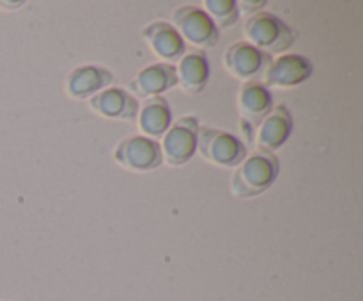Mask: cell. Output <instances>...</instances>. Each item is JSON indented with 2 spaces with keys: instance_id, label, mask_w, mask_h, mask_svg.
Instances as JSON below:
<instances>
[{
  "instance_id": "12",
  "label": "cell",
  "mask_w": 363,
  "mask_h": 301,
  "mask_svg": "<svg viewBox=\"0 0 363 301\" xmlns=\"http://www.w3.org/2000/svg\"><path fill=\"white\" fill-rule=\"evenodd\" d=\"M174 85H177L176 66L158 62L144 67V69L131 80L130 91L133 92L137 98L149 99L163 94V92H167L169 89H172Z\"/></svg>"
},
{
  "instance_id": "16",
  "label": "cell",
  "mask_w": 363,
  "mask_h": 301,
  "mask_svg": "<svg viewBox=\"0 0 363 301\" xmlns=\"http://www.w3.org/2000/svg\"><path fill=\"white\" fill-rule=\"evenodd\" d=\"M238 108L245 123H261L262 117L272 110V94L261 81H247L238 96Z\"/></svg>"
},
{
  "instance_id": "13",
  "label": "cell",
  "mask_w": 363,
  "mask_h": 301,
  "mask_svg": "<svg viewBox=\"0 0 363 301\" xmlns=\"http://www.w3.org/2000/svg\"><path fill=\"white\" fill-rule=\"evenodd\" d=\"M113 74L94 64H85L71 71L66 78V92L74 99H87L112 84Z\"/></svg>"
},
{
  "instance_id": "14",
  "label": "cell",
  "mask_w": 363,
  "mask_h": 301,
  "mask_svg": "<svg viewBox=\"0 0 363 301\" xmlns=\"http://www.w3.org/2000/svg\"><path fill=\"white\" fill-rule=\"evenodd\" d=\"M177 85L190 94H201L209 80V62L202 52H186L176 66Z\"/></svg>"
},
{
  "instance_id": "2",
  "label": "cell",
  "mask_w": 363,
  "mask_h": 301,
  "mask_svg": "<svg viewBox=\"0 0 363 301\" xmlns=\"http://www.w3.org/2000/svg\"><path fill=\"white\" fill-rule=\"evenodd\" d=\"M279 174V161L273 154L255 152L245 158L230 177V190L236 197L250 198L264 193Z\"/></svg>"
},
{
  "instance_id": "15",
  "label": "cell",
  "mask_w": 363,
  "mask_h": 301,
  "mask_svg": "<svg viewBox=\"0 0 363 301\" xmlns=\"http://www.w3.org/2000/svg\"><path fill=\"white\" fill-rule=\"evenodd\" d=\"M137 117L140 133L152 140L163 137L172 124V112L167 99L162 96L145 99L144 105L138 108Z\"/></svg>"
},
{
  "instance_id": "11",
  "label": "cell",
  "mask_w": 363,
  "mask_h": 301,
  "mask_svg": "<svg viewBox=\"0 0 363 301\" xmlns=\"http://www.w3.org/2000/svg\"><path fill=\"white\" fill-rule=\"evenodd\" d=\"M145 42L155 52L156 57L165 60V64L176 62L186 53V45L177 34L172 23L167 21H152L142 30Z\"/></svg>"
},
{
  "instance_id": "19",
  "label": "cell",
  "mask_w": 363,
  "mask_h": 301,
  "mask_svg": "<svg viewBox=\"0 0 363 301\" xmlns=\"http://www.w3.org/2000/svg\"><path fill=\"white\" fill-rule=\"evenodd\" d=\"M0 6H9V7H20V6H23V2H16V4H13V2H0Z\"/></svg>"
},
{
  "instance_id": "18",
  "label": "cell",
  "mask_w": 363,
  "mask_h": 301,
  "mask_svg": "<svg viewBox=\"0 0 363 301\" xmlns=\"http://www.w3.org/2000/svg\"><path fill=\"white\" fill-rule=\"evenodd\" d=\"M266 7V2H254V0H252V2H248V0H241V2H238V9L241 11V13H245V14H255V13H261L262 9H264Z\"/></svg>"
},
{
  "instance_id": "10",
  "label": "cell",
  "mask_w": 363,
  "mask_h": 301,
  "mask_svg": "<svg viewBox=\"0 0 363 301\" xmlns=\"http://www.w3.org/2000/svg\"><path fill=\"white\" fill-rule=\"evenodd\" d=\"M293 131V119L286 105H279L269 110L261 119L257 127V147L259 152L272 154L273 151L282 147Z\"/></svg>"
},
{
  "instance_id": "5",
  "label": "cell",
  "mask_w": 363,
  "mask_h": 301,
  "mask_svg": "<svg viewBox=\"0 0 363 301\" xmlns=\"http://www.w3.org/2000/svg\"><path fill=\"white\" fill-rule=\"evenodd\" d=\"M199 123L195 117L184 115L177 123L170 124L167 133L163 135L162 158L170 166H181L191 159L197 151Z\"/></svg>"
},
{
  "instance_id": "7",
  "label": "cell",
  "mask_w": 363,
  "mask_h": 301,
  "mask_svg": "<svg viewBox=\"0 0 363 301\" xmlns=\"http://www.w3.org/2000/svg\"><path fill=\"white\" fill-rule=\"evenodd\" d=\"M312 74V64L305 57L296 53H286L269 62L262 71L261 84L268 87H294L307 80Z\"/></svg>"
},
{
  "instance_id": "6",
  "label": "cell",
  "mask_w": 363,
  "mask_h": 301,
  "mask_svg": "<svg viewBox=\"0 0 363 301\" xmlns=\"http://www.w3.org/2000/svg\"><path fill=\"white\" fill-rule=\"evenodd\" d=\"M113 158L121 166L133 172H149L163 163L160 144L144 135H130L119 142Z\"/></svg>"
},
{
  "instance_id": "8",
  "label": "cell",
  "mask_w": 363,
  "mask_h": 301,
  "mask_svg": "<svg viewBox=\"0 0 363 301\" xmlns=\"http://www.w3.org/2000/svg\"><path fill=\"white\" fill-rule=\"evenodd\" d=\"M272 62L269 55L259 52L247 41L233 42L229 48L225 50L223 55V64H225L227 71L238 80L252 81L266 69V66Z\"/></svg>"
},
{
  "instance_id": "4",
  "label": "cell",
  "mask_w": 363,
  "mask_h": 301,
  "mask_svg": "<svg viewBox=\"0 0 363 301\" xmlns=\"http://www.w3.org/2000/svg\"><path fill=\"white\" fill-rule=\"evenodd\" d=\"M197 151L202 158L218 166H236L245 159L240 138L215 127H199Z\"/></svg>"
},
{
  "instance_id": "3",
  "label": "cell",
  "mask_w": 363,
  "mask_h": 301,
  "mask_svg": "<svg viewBox=\"0 0 363 301\" xmlns=\"http://www.w3.org/2000/svg\"><path fill=\"white\" fill-rule=\"evenodd\" d=\"M172 25L183 41L199 50H208L218 42L220 30L211 18L195 6H181L172 13Z\"/></svg>"
},
{
  "instance_id": "9",
  "label": "cell",
  "mask_w": 363,
  "mask_h": 301,
  "mask_svg": "<svg viewBox=\"0 0 363 301\" xmlns=\"http://www.w3.org/2000/svg\"><path fill=\"white\" fill-rule=\"evenodd\" d=\"M89 108L105 119L131 120L137 117L140 105H138L137 98L124 89L106 87L89 98Z\"/></svg>"
},
{
  "instance_id": "1",
  "label": "cell",
  "mask_w": 363,
  "mask_h": 301,
  "mask_svg": "<svg viewBox=\"0 0 363 301\" xmlns=\"http://www.w3.org/2000/svg\"><path fill=\"white\" fill-rule=\"evenodd\" d=\"M243 32L248 45L257 48L259 52H266V55L287 52L296 39L293 28L268 11L248 16L243 25Z\"/></svg>"
},
{
  "instance_id": "17",
  "label": "cell",
  "mask_w": 363,
  "mask_h": 301,
  "mask_svg": "<svg viewBox=\"0 0 363 301\" xmlns=\"http://www.w3.org/2000/svg\"><path fill=\"white\" fill-rule=\"evenodd\" d=\"M204 7V13L211 18L218 30L234 27L238 18H240L238 2H234V0H206Z\"/></svg>"
}]
</instances>
